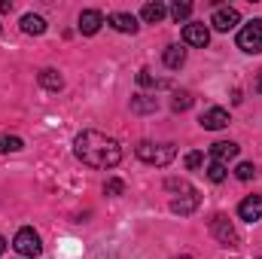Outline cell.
I'll return each mask as SVG.
<instances>
[{
	"label": "cell",
	"mask_w": 262,
	"mask_h": 259,
	"mask_svg": "<svg viewBox=\"0 0 262 259\" xmlns=\"http://www.w3.org/2000/svg\"><path fill=\"white\" fill-rule=\"evenodd\" d=\"M171 107H174V110H189V107H192V95H189V92H177L174 101H171Z\"/></svg>",
	"instance_id": "cell-21"
},
{
	"label": "cell",
	"mask_w": 262,
	"mask_h": 259,
	"mask_svg": "<svg viewBox=\"0 0 262 259\" xmlns=\"http://www.w3.org/2000/svg\"><path fill=\"white\" fill-rule=\"evenodd\" d=\"M9 9H12V3L9 0H0V12H9Z\"/></svg>",
	"instance_id": "cell-28"
},
{
	"label": "cell",
	"mask_w": 262,
	"mask_h": 259,
	"mask_svg": "<svg viewBox=\"0 0 262 259\" xmlns=\"http://www.w3.org/2000/svg\"><path fill=\"white\" fill-rule=\"evenodd\" d=\"M253 89H256V92L262 95V70H259V76H256V85H253Z\"/></svg>",
	"instance_id": "cell-29"
},
{
	"label": "cell",
	"mask_w": 262,
	"mask_h": 259,
	"mask_svg": "<svg viewBox=\"0 0 262 259\" xmlns=\"http://www.w3.org/2000/svg\"><path fill=\"white\" fill-rule=\"evenodd\" d=\"M3 143H6V153H15V149H21V137H3Z\"/></svg>",
	"instance_id": "cell-27"
},
{
	"label": "cell",
	"mask_w": 262,
	"mask_h": 259,
	"mask_svg": "<svg viewBox=\"0 0 262 259\" xmlns=\"http://www.w3.org/2000/svg\"><path fill=\"white\" fill-rule=\"evenodd\" d=\"M104 192L107 195H122L125 192V183H122V180H107V183H104Z\"/></svg>",
	"instance_id": "cell-23"
},
{
	"label": "cell",
	"mask_w": 262,
	"mask_h": 259,
	"mask_svg": "<svg viewBox=\"0 0 262 259\" xmlns=\"http://www.w3.org/2000/svg\"><path fill=\"white\" fill-rule=\"evenodd\" d=\"M101 25H104V15H101L98 9H82V12H79V31H82L85 37L98 34Z\"/></svg>",
	"instance_id": "cell-10"
},
{
	"label": "cell",
	"mask_w": 262,
	"mask_h": 259,
	"mask_svg": "<svg viewBox=\"0 0 262 259\" xmlns=\"http://www.w3.org/2000/svg\"><path fill=\"white\" fill-rule=\"evenodd\" d=\"M107 21H110L119 34H134V31H137V18H134V15H128V12H113Z\"/></svg>",
	"instance_id": "cell-13"
},
{
	"label": "cell",
	"mask_w": 262,
	"mask_h": 259,
	"mask_svg": "<svg viewBox=\"0 0 262 259\" xmlns=\"http://www.w3.org/2000/svg\"><path fill=\"white\" fill-rule=\"evenodd\" d=\"M21 31H25V34H34V37H40V34H46V21H43L40 15L28 12V15L21 18Z\"/></svg>",
	"instance_id": "cell-14"
},
{
	"label": "cell",
	"mask_w": 262,
	"mask_h": 259,
	"mask_svg": "<svg viewBox=\"0 0 262 259\" xmlns=\"http://www.w3.org/2000/svg\"><path fill=\"white\" fill-rule=\"evenodd\" d=\"M238 217L247 220V223L262 220V195H247V198L238 204Z\"/></svg>",
	"instance_id": "cell-9"
},
{
	"label": "cell",
	"mask_w": 262,
	"mask_h": 259,
	"mask_svg": "<svg viewBox=\"0 0 262 259\" xmlns=\"http://www.w3.org/2000/svg\"><path fill=\"white\" fill-rule=\"evenodd\" d=\"M0 153H6V143H3V137H0Z\"/></svg>",
	"instance_id": "cell-31"
},
{
	"label": "cell",
	"mask_w": 262,
	"mask_h": 259,
	"mask_svg": "<svg viewBox=\"0 0 262 259\" xmlns=\"http://www.w3.org/2000/svg\"><path fill=\"white\" fill-rule=\"evenodd\" d=\"M174 259H192V256H174Z\"/></svg>",
	"instance_id": "cell-32"
},
{
	"label": "cell",
	"mask_w": 262,
	"mask_h": 259,
	"mask_svg": "<svg viewBox=\"0 0 262 259\" xmlns=\"http://www.w3.org/2000/svg\"><path fill=\"white\" fill-rule=\"evenodd\" d=\"M210 156H213V162H232L235 156H238V143H232V140H216L213 146H210Z\"/></svg>",
	"instance_id": "cell-11"
},
{
	"label": "cell",
	"mask_w": 262,
	"mask_h": 259,
	"mask_svg": "<svg viewBox=\"0 0 262 259\" xmlns=\"http://www.w3.org/2000/svg\"><path fill=\"white\" fill-rule=\"evenodd\" d=\"M183 43H186V46H195V49H204V46L210 43L207 25H204V21H189V25L183 28Z\"/></svg>",
	"instance_id": "cell-6"
},
{
	"label": "cell",
	"mask_w": 262,
	"mask_h": 259,
	"mask_svg": "<svg viewBox=\"0 0 262 259\" xmlns=\"http://www.w3.org/2000/svg\"><path fill=\"white\" fill-rule=\"evenodd\" d=\"M238 49H244L247 55H259L262 52V18H253L250 25H244L238 31Z\"/></svg>",
	"instance_id": "cell-3"
},
{
	"label": "cell",
	"mask_w": 262,
	"mask_h": 259,
	"mask_svg": "<svg viewBox=\"0 0 262 259\" xmlns=\"http://www.w3.org/2000/svg\"><path fill=\"white\" fill-rule=\"evenodd\" d=\"M3 253H6V238L0 235V256H3Z\"/></svg>",
	"instance_id": "cell-30"
},
{
	"label": "cell",
	"mask_w": 262,
	"mask_h": 259,
	"mask_svg": "<svg viewBox=\"0 0 262 259\" xmlns=\"http://www.w3.org/2000/svg\"><path fill=\"white\" fill-rule=\"evenodd\" d=\"M198 201H201V195L192 189V192H186V195H180V198H174V201H171V210H174V213H192V210L198 207Z\"/></svg>",
	"instance_id": "cell-12"
},
{
	"label": "cell",
	"mask_w": 262,
	"mask_h": 259,
	"mask_svg": "<svg viewBox=\"0 0 262 259\" xmlns=\"http://www.w3.org/2000/svg\"><path fill=\"white\" fill-rule=\"evenodd\" d=\"M12 247L21 253V256H40L43 253V244H40V235L34 232V229H18L15 232V238H12Z\"/></svg>",
	"instance_id": "cell-5"
},
{
	"label": "cell",
	"mask_w": 262,
	"mask_h": 259,
	"mask_svg": "<svg viewBox=\"0 0 262 259\" xmlns=\"http://www.w3.org/2000/svg\"><path fill=\"white\" fill-rule=\"evenodd\" d=\"M131 110L134 113H146V110H156V98H146V95H137L131 101Z\"/></svg>",
	"instance_id": "cell-20"
},
{
	"label": "cell",
	"mask_w": 262,
	"mask_h": 259,
	"mask_svg": "<svg viewBox=\"0 0 262 259\" xmlns=\"http://www.w3.org/2000/svg\"><path fill=\"white\" fill-rule=\"evenodd\" d=\"M204 171H207V180H210V183H223V180L229 177V171H226V165H223V162H210Z\"/></svg>",
	"instance_id": "cell-18"
},
{
	"label": "cell",
	"mask_w": 262,
	"mask_h": 259,
	"mask_svg": "<svg viewBox=\"0 0 262 259\" xmlns=\"http://www.w3.org/2000/svg\"><path fill=\"white\" fill-rule=\"evenodd\" d=\"M186 64V49H180V46H168L165 49V67H171V70H177V67Z\"/></svg>",
	"instance_id": "cell-17"
},
{
	"label": "cell",
	"mask_w": 262,
	"mask_h": 259,
	"mask_svg": "<svg viewBox=\"0 0 262 259\" xmlns=\"http://www.w3.org/2000/svg\"><path fill=\"white\" fill-rule=\"evenodd\" d=\"M73 153L82 165L89 168H116L122 162V146L116 137H107L101 131L89 128V131H79L76 140H73Z\"/></svg>",
	"instance_id": "cell-1"
},
{
	"label": "cell",
	"mask_w": 262,
	"mask_h": 259,
	"mask_svg": "<svg viewBox=\"0 0 262 259\" xmlns=\"http://www.w3.org/2000/svg\"><path fill=\"white\" fill-rule=\"evenodd\" d=\"M238 21H241V12H238L235 6H216L213 15H210V25H213L216 31H232Z\"/></svg>",
	"instance_id": "cell-7"
},
{
	"label": "cell",
	"mask_w": 262,
	"mask_h": 259,
	"mask_svg": "<svg viewBox=\"0 0 262 259\" xmlns=\"http://www.w3.org/2000/svg\"><path fill=\"white\" fill-rule=\"evenodd\" d=\"M40 85H43V89H49V92H58V89L64 85V79H61V73H58V70L46 67V70H40Z\"/></svg>",
	"instance_id": "cell-15"
},
{
	"label": "cell",
	"mask_w": 262,
	"mask_h": 259,
	"mask_svg": "<svg viewBox=\"0 0 262 259\" xmlns=\"http://www.w3.org/2000/svg\"><path fill=\"white\" fill-rule=\"evenodd\" d=\"M165 12H168V9H165L162 3H146L143 12H140V18H143L146 25H159V21L165 18Z\"/></svg>",
	"instance_id": "cell-16"
},
{
	"label": "cell",
	"mask_w": 262,
	"mask_h": 259,
	"mask_svg": "<svg viewBox=\"0 0 262 259\" xmlns=\"http://www.w3.org/2000/svg\"><path fill=\"white\" fill-rule=\"evenodd\" d=\"M165 186H168L171 192H183V195H186V192H192V186H189L186 180H177V177H171V180H168Z\"/></svg>",
	"instance_id": "cell-22"
},
{
	"label": "cell",
	"mask_w": 262,
	"mask_h": 259,
	"mask_svg": "<svg viewBox=\"0 0 262 259\" xmlns=\"http://www.w3.org/2000/svg\"><path fill=\"white\" fill-rule=\"evenodd\" d=\"M171 15H174V21H186V18L192 15V3H186V0H183V3H180V0L171 3Z\"/></svg>",
	"instance_id": "cell-19"
},
{
	"label": "cell",
	"mask_w": 262,
	"mask_h": 259,
	"mask_svg": "<svg viewBox=\"0 0 262 259\" xmlns=\"http://www.w3.org/2000/svg\"><path fill=\"white\" fill-rule=\"evenodd\" d=\"M210 235H213L223 247H238V244H241V238H238L235 226H232V223H229V217H223V213H216V217L210 220Z\"/></svg>",
	"instance_id": "cell-4"
},
{
	"label": "cell",
	"mask_w": 262,
	"mask_h": 259,
	"mask_svg": "<svg viewBox=\"0 0 262 259\" xmlns=\"http://www.w3.org/2000/svg\"><path fill=\"white\" fill-rule=\"evenodd\" d=\"M137 82H140V85H162L159 79L149 76V70H140V73H137Z\"/></svg>",
	"instance_id": "cell-26"
},
{
	"label": "cell",
	"mask_w": 262,
	"mask_h": 259,
	"mask_svg": "<svg viewBox=\"0 0 262 259\" xmlns=\"http://www.w3.org/2000/svg\"><path fill=\"white\" fill-rule=\"evenodd\" d=\"M253 171H256V168H253L250 162H241V165H238V171H235V177H238V180H250V177H253Z\"/></svg>",
	"instance_id": "cell-24"
},
{
	"label": "cell",
	"mask_w": 262,
	"mask_h": 259,
	"mask_svg": "<svg viewBox=\"0 0 262 259\" xmlns=\"http://www.w3.org/2000/svg\"><path fill=\"white\" fill-rule=\"evenodd\" d=\"M201 162H204V159H201V153H189V156H186V168H189V171L201 168Z\"/></svg>",
	"instance_id": "cell-25"
},
{
	"label": "cell",
	"mask_w": 262,
	"mask_h": 259,
	"mask_svg": "<svg viewBox=\"0 0 262 259\" xmlns=\"http://www.w3.org/2000/svg\"><path fill=\"white\" fill-rule=\"evenodd\" d=\"M201 128H207V131H220V128H226L232 119H229V113L223 110V107H210V110H204L201 113Z\"/></svg>",
	"instance_id": "cell-8"
},
{
	"label": "cell",
	"mask_w": 262,
	"mask_h": 259,
	"mask_svg": "<svg viewBox=\"0 0 262 259\" xmlns=\"http://www.w3.org/2000/svg\"><path fill=\"white\" fill-rule=\"evenodd\" d=\"M174 156H177L174 143H152V140L137 143V159H140V162H146V165L165 168V165H171V162H174Z\"/></svg>",
	"instance_id": "cell-2"
}]
</instances>
